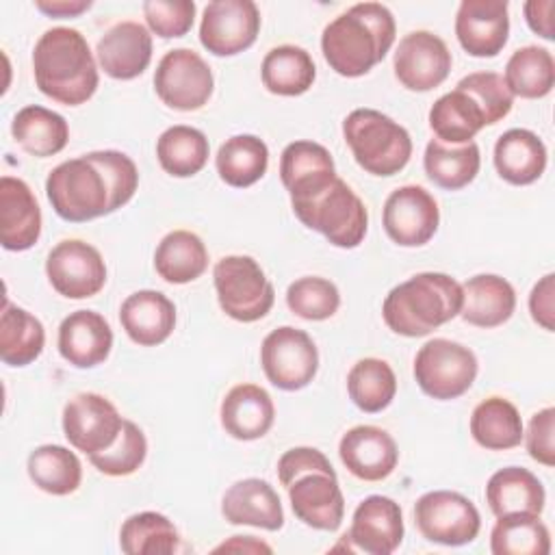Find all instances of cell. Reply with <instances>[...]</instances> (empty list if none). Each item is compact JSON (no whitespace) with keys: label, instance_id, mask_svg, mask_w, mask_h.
I'll return each instance as SVG.
<instances>
[{"label":"cell","instance_id":"obj_1","mask_svg":"<svg viewBox=\"0 0 555 555\" xmlns=\"http://www.w3.org/2000/svg\"><path fill=\"white\" fill-rule=\"evenodd\" d=\"M139 186L134 160L117 150H98L56 165L46 180L54 212L72 223L108 215L128 204Z\"/></svg>","mask_w":555,"mask_h":555},{"label":"cell","instance_id":"obj_2","mask_svg":"<svg viewBox=\"0 0 555 555\" xmlns=\"http://www.w3.org/2000/svg\"><path fill=\"white\" fill-rule=\"evenodd\" d=\"M395 17L379 2H358L336 15L321 35L330 67L347 78L369 74L395 43Z\"/></svg>","mask_w":555,"mask_h":555},{"label":"cell","instance_id":"obj_3","mask_svg":"<svg viewBox=\"0 0 555 555\" xmlns=\"http://www.w3.org/2000/svg\"><path fill=\"white\" fill-rule=\"evenodd\" d=\"M37 89L50 100L78 106L98 89V65L80 30L54 26L46 30L33 50Z\"/></svg>","mask_w":555,"mask_h":555},{"label":"cell","instance_id":"obj_4","mask_svg":"<svg viewBox=\"0 0 555 555\" xmlns=\"http://www.w3.org/2000/svg\"><path fill=\"white\" fill-rule=\"evenodd\" d=\"M462 299V284L455 278L425 271L397 284L386 295L382 317L399 336H427L460 314Z\"/></svg>","mask_w":555,"mask_h":555},{"label":"cell","instance_id":"obj_5","mask_svg":"<svg viewBox=\"0 0 555 555\" xmlns=\"http://www.w3.org/2000/svg\"><path fill=\"white\" fill-rule=\"evenodd\" d=\"M343 137L356 163L373 176H395L412 156L410 132L375 108L351 111L343 121Z\"/></svg>","mask_w":555,"mask_h":555},{"label":"cell","instance_id":"obj_6","mask_svg":"<svg viewBox=\"0 0 555 555\" xmlns=\"http://www.w3.org/2000/svg\"><path fill=\"white\" fill-rule=\"evenodd\" d=\"M293 212L306 228L321 232L332 245L343 249L358 247L369 225L364 202L338 176L321 193L293 204Z\"/></svg>","mask_w":555,"mask_h":555},{"label":"cell","instance_id":"obj_7","mask_svg":"<svg viewBox=\"0 0 555 555\" xmlns=\"http://www.w3.org/2000/svg\"><path fill=\"white\" fill-rule=\"evenodd\" d=\"M221 310L241 323L262 319L275 299L273 284L251 256H223L212 269Z\"/></svg>","mask_w":555,"mask_h":555},{"label":"cell","instance_id":"obj_8","mask_svg":"<svg viewBox=\"0 0 555 555\" xmlns=\"http://www.w3.org/2000/svg\"><path fill=\"white\" fill-rule=\"evenodd\" d=\"M477 377L475 353L449 338L427 340L414 358L418 388L438 401L462 397Z\"/></svg>","mask_w":555,"mask_h":555},{"label":"cell","instance_id":"obj_9","mask_svg":"<svg viewBox=\"0 0 555 555\" xmlns=\"http://www.w3.org/2000/svg\"><path fill=\"white\" fill-rule=\"evenodd\" d=\"M414 522L425 540L444 546L468 544L481 529L475 503L453 490L425 492L414 505Z\"/></svg>","mask_w":555,"mask_h":555},{"label":"cell","instance_id":"obj_10","mask_svg":"<svg viewBox=\"0 0 555 555\" xmlns=\"http://www.w3.org/2000/svg\"><path fill=\"white\" fill-rule=\"evenodd\" d=\"M260 364L275 388L301 390L319 371V351L308 332L282 325L264 336Z\"/></svg>","mask_w":555,"mask_h":555},{"label":"cell","instance_id":"obj_11","mask_svg":"<svg viewBox=\"0 0 555 555\" xmlns=\"http://www.w3.org/2000/svg\"><path fill=\"white\" fill-rule=\"evenodd\" d=\"M154 89L169 108L197 111L210 100L215 78L208 63L195 50L176 48L158 61Z\"/></svg>","mask_w":555,"mask_h":555},{"label":"cell","instance_id":"obj_12","mask_svg":"<svg viewBox=\"0 0 555 555\" xmlns=\"http://www.w3.org/2000/svg\"><path fill=\"white\" fill-rule=\"evenodd\" d=\"M46 273L52 288L67 299L93 297L106 284V264L102 254L80 238H65L56 243L48 254Z\"/></svg>","mask_w":555,"mask_h":555},{"label":"cell","instance_id":"obj_13","mask_svg":"<svg viewBox=\"0 0 555 555\" xmlns=\"http://www.w3.org/2000/svg\"><path fill=\"white\" fill-rule=\"evenodd\" d=\"M260 30V11L251 0H212L204 7L199 41L215 56L247 50Z\"/></svg>","mask_w":555,"mask_h":555},{"label":"cell","instance_id":"obj_14","mask_svg":"<svg viewBox=\"0 0 555 555\" xmlns=\"http://www.w3.org/2000/svg\"><path fill=\"white\" fill-rule=\"evenodd\" d=\"M124 418L117 408L98 392H78L63 408V434L69 444L87 455L115 444Z\"/></svg>","mask_w":555,"mask_h":555},{"label":"cell","instance_id":"obj_15","mask_svg":"<svg viewBox=\"0 0 555 555\" xmlns=\"http://www.w3.org/2000/svg\"><path fill=\"white\" fill-rule=\"evenodd\" d=\"M382 223L388 238L397 245L421 247L436 234L440 210L427 189L418 184H403L386 197Z\"/></svg>","mask_w":555,"mask_h":555},{"label":"cell","instance_id":"obj_16","mask_svg":"<svg viewBox=\"0 0 555 555\" xmlns=\"http://www.w3.org/2000/svg\"><path fill=\"white\" fill-rule=\"evenodd\" d=\"M451 63V52L438 35L429 30H412L399 41L392 69L405 89L431 91L447 80Z\"/></svg>","mask_w":555,"mask_h":555},{"label":"cell","instance_id":"obj_17","mask_svg":"<svg viewBox=\"0 0 555 555\" xmlns=\"http://www.w3.org/2000/svg\"><path fill=\"white\" fill-rule=\"evenodd\" d=\"M509 35L505 0H464L455 15V37L470 56H496Z\"/></svg>","mask_w":555,"mask_h":555},{"label":"cell","instance_id":"obj_18","mask_svg":"<svg viewBox=\"0 0 555 555\" xmlns=\"http://www.w3.org/2000/svg\"><path fill=\"white\" fill-rule=\"evenodd\" d=\"M338 455L347 470L362 481L386 479L399 462L395 438L375 425H356L347 429L338 442Z\"/></svg>","mask_w":555,"mask_h":555},{"label":"cell","instance_id":"obj_19","mask_svg":"<svg viewBox=\"0 0 555 555\" xmlns=\"http://www.w3.org/2000/svg\"><path fill=\"white\" fill-rule=\"evenodd\" d=\"M293 514L308 527L319 531H336L345 516V499L336 475L306 473L288 488Z\"/></svg>","mask_w":555,"mask_h":555},{"label":"cell","instance_id":"obj_20","mask_svg":"<svg viewBox=\"0 0 555 555\" xmlns=\"http://www.w3.org/2000/svg\"><path fill=\"white\" fill-rule=\"evenodd\" d=\"M356 548L369 555H390L403 540V514L397 501L382 494L366 496L353 512L345 533Z\"/></svg>","mask_w":555,"mask_h":555},{"label":"cell","instance_id":"obj_21","mask_svg":"<svg viewBox=\"0 0 555 555\" xmlns=\"http://www.w3.org/2000/svg\"><path fill=\"white\" fill-rule=\"evenodd\" d=\"M95 54L106 76L132 80L141 76L152 61V35L139 22H119L100 37Z\"/></svg>","mask_w":555,"mask_h":555},{"label":"cell","instance_id":"obj_22","mask_svg":"<svg viewBox=\"0 0 555 555\" xmlns=\"http://www.w3.org/2000/svg\"><path fill=\"white\" fill-rule=\"evenodd\" d=\"M280 178L291 195V204L306 202L336 178L332 154L321 143L293 141L282 152Z\"/></svg>","mask_w":555,"mask_h":555},{"label":"cell","instance_id":"obj_23","mask_svg":"<svg viewBox=\"0 0 555 555\" xmlns=\"http://www.w3.org/2000/svg\"><path fill=\"white\" fill-rule=\"evenodd\" d=\"M41 236V210L30 186L13 176L0 178V241L9 251L30 249Z\"/></svg>","mask_w":555,"mask_h":555},{"label":"cell","instance_id":"obj_24","mask_svg":"<svg viewBox=\"0 0 555 555\" xmlns=\"http://www.w3.org/2000/svg\"><path fill=\"white\" fill-rule=\"evenodd\" d=\"M59 353L76 369L102 364L113 347V330L95 310H76L59 325Z\"/></svg>","mask_w":555,"mask_h":555},{"label":"cell","instance_id":"obj_25","mask_svg":"<svg viewBox=\"0 0 555 555\" xmlns=\"http://www.w3.org/2000/svg\"><path fill=\"white\" fill-rule=\"evenodd\" d=\"M221 514L230 525H249L278 531L284 525V512L273 486L258 477L232 483L221 499Z\"/></svg>","mask_w":555,"mask_h":555},{"label":"cell","instance_id":"obj_26","mask_svg":"<svg viewBox=\"0 0 555 555\" xmlns=\"http://www.w3.org/2000/svg\"><path fill=\"white\" fill-rule=\"evenodd\" d=\"M119 321L132 343L154 347L171 336L176 327V306L160 291H137L124 299Z\"/></svg>","mask_w":555,"mask_h":555},{"label":"cell","instance_id":"obj_27","mask_svg":"<svg viewBox=\"0 0 555 555\" xmlns=\"http://www.w3.org/2000/svg\"><path fill=\"white\" fill-rule=\"evenodd\" d=\"M221 427L236 440L262 438L273 421L275 405L271 395L256 384H236L221 401Z\"/></svg>","mask_w":555,"mask_h":555},{"label":"cell","instance_id":"obj_28","mask_svg":"<svg viewBox=\"0 0 555 555\" xmlns=\"http://www.w3.org/2000/svg\"><path fill=\"white\" fill-rule=\"evenodd\" d=\"M460 317L477 327L503 325L516 308L514 286L494 273H479L462 284Z\"/></svg>","mask_w":555,"mask_h":555},{"label":"cell","instance_id":"obj_29","mask_svg":"<svg viewBox=\"0 0 555 555\" xmlns=\"http://www.w3.org/2000/svg\"><path fill=\"white\" fill-rule=\"evenodd\" d=\"M544 501L546 492L542 481L520 466L501 468L486 483V503L496 518L509 514L540 516Z\"/></svg>","mask_w":555,"mask_h":555},{"label":"cell","instance_id":"obj_30","mask_svg":"<svg viewBox=\"0 0 555 555\" xmlns=\"http://www.w3.org/2000/svg\"><path fill=\"white\" fill-rule=\"evenodd\" d=\"M494 167L509 184H531L546 169V147L535 132L509 128L494 143Z\"/></svg>","mask_w":555,"mask_h":555},{"label":"cell","instance_id":"obj_31","mask_svg":"<svg viewBox=\"0 0 555 555\" xmlns=\"http://www.w3.org/2000/svg\"><path fill=\"white\" fill-rule=\"evenodd\" d=\"M11 134L24 152L37 158H48L67 145L69 126L63 115L46 106L30 104L15 113L11 121Z\"/></svg>","mask_w":555,"mask_h":555},{"label":"cell","instance_id":"obj_32","mask_svg":"<svg viewBox=\"0 0 555 555\" xmlns=\"http://www.w3.org/2000/svg\"><path fill=\"white\" fill-rule=\"evenodd\" d=\"M483 126L488 124L481 106L470 93L457 87L440 95L429 108V128L442 143H468Z\"/></svg>","mask_w":555,"mask_h":555},{"label":"cell","instance_id":"obj_33","mask_svg":"<svg viewBox=\"0 0 555 555\" xmlns=\"http://www.w3.org/2000/svg\"><path fill=\"white\" fill-rule=\"evenodd\" d=\"M208 267V249L191 230H173L165 234L154 251V269L169 284H186L197 280Z\"/></svg>","mask_w":555,"mask_h":555},{"label":"cell","instance_id":"obj_34","mask_svg":"<svg viewBox=\"0 0 555 555\" xmlns=\"http://www.w3.org/2000/svg\"><path fill=\"white\" fill-rule=\"evenodd\" d=\"M481 156L475 141L451 145L438 139H431L425 147L423 167L427 178L447 191H460L468 186L479 173Z\"/></svg>","mask_w":555,"mask_h":555},{"label":"cell","instance_id":"obj_35","mask_svg":"<svg viewBox=\"0 0 555 555\" xmlns=\"http://www.w3.org/2000/svg\"><path fill=\"white\" fill-rule=\"evenodd\" d=\"M475 442L490 451H507L522 442V418L516 405L503 397H488L470 414Z\"/></svg>","mask_w":555,"mask_h":555},{"label":"cell","instance_id":"obj_36","mask_svg":"<svg viewBox=\"0 0 555 555\" xmlns=\"http://www.w3.org/2000/svg\"><path fill=\"white\" fill-rule=\"evenodd\" d=\"M260 76L267 91L275 95H301L312 87L317 67L304 48L284 43L264 54Z\"/></svg>","mask_w":555,"mask_h":555},{"label":"cell","instance_id":"obj_37","mask_svg":"<svg viewBox=\"0 0 555 555\" xmlns=\"http://www.w3.org/2000/svg\"><path fill=\"white\" fill-rule=\"evenodd\" d=\"M215 165L225 184L245 189L264 176L269 167V147L256 134H234L219 145Z\"/></svg>","mask_w":555,"mask_h":555},{"label":"cell","instance_id":"obj_38","mask_svg":"<svg viewBox=\"0 0 555 555\" xmlns=\"http://www.w3.org/2000/svg\"><path fill=\"white\" fill-rule=\"evenodd\" d=\"M46 345L41 321L20 306L4 304L0 317V358L9 366L35 362Z\"/></svg>","mask_w":555,"mask_h":555},{"label":"cell","instance_id":"obj_39","mask_svg":"<svg viewBox=\"0 0 555 555\" xmlns=\"http://www.w3.org/2000/svg\"><path fill=\"white\" fill-rule=\"evenodd\" d=\"M512 95L535 100L551 93L555 85V61L542 46H522L512 52L503 76Z\"/></svg>","mask_w":555,"mask_h":555},{"label":"cell","instance_id":"obj_40","mask_svg":"<svg viewBox=\"0 0 555 555\" xmlns=\"http://www.w3.org/2000/svg\"><path fill=\"white\" fill-rule=\"evenodd\" d=\"M28 477L33 483L54 496L78 490L82 481V464L74 451L61 444H41L28 455Z\"/></svg>","mask_w":555,"mask_h":555},{"label":"cell","instance_id":"obj_41","mask_svg":"<svg viewBox=\"0 0 555 555\" xmlns=\"http://www.w3.org/2000/svg\"><path fill=\"white\" fill-rule=\"evenodd\" d=\"M210 145L202 130L193 126H171L156 141V156L160 167L176 178H189L208 163Z\"/></svg>","mask_w":555,"mask_h":555},{"label":"cell","instance_id":"obj_42","mask_svg":"<svg viewBox=\"0 0 555 555\" xmlns=\"http://www.w3.org/2000/svg\"><path fill=\"white\" fill-rule=\"evenodd\" d=\"M347 392L362 412H382L397 395L395 371L386 360L362 358L347 373Z\"/></svg>","mask_w":555,"mask_h":555},{"label":"cell","instance_id":"obj_43","mask_svg":"<svg viewBox=\"0 0 555 555\" xmlns=\"http://www.w3.org/2000/svg\"><path fill=\"white\" fill-rule=\"evenodd\" d=\"M119 546L128 555H169L180 546L173 522L158 512H139L124 520Z\"/></svg>","mask_w":555,"mask_h":555},{"label":"cell","instance_id":"obj_44","mask_svg":"<svg viewBox=\"0 0 555 555\" xmlns=\"http://www.w3.org/2000/svg\"><path fill=\"white\" fill-rule=\"evenodd\" d=\"M490 551L494 555H548L551 535L540 516H499L490 531Z\"/></svg>","mask_w":555,"mask_h":555},{"label":"cell","instance_id":"obj_45","mask_svg":"<svg viewBox=\"0 0 555 555\" xmlns=\"http://www.w3.org/2000/svg\"><path fill=\"white\" fill-rule=\"evenodd\" d=\"M286 306L306 321H325L336 314L340 293L334 282L319 275H306L286 288Z\"/></svg>","mask_w":555,"mask_h":555},{"label":"cell","instance_id":"obj_46","mask_svg":"<svg viewBox=\"0 0 555 555\" xmlns=\"http://www.w3.org/2000/svg\"><path fill=\"white\" fill-rule=\"evenodd\" d=\"M145 455H147V440L143 429L137 423L124 418V427L115 444L102 453L89 455V462L108 477H126V475H132L137 468H141V464L145 462Z\"/></svg>","mask_w":555,"mask_h":555},{"label":"cell","instance_id":"obj_47","mask_svg":"<svg viewBox=\"0 0 555 555\" xmlns=\"http://www.w3.org/2000/svg\"><path fill=\"white\" fill-rule=\"evenodd\" d=\"M457 89H464L475 98V102L481 106L486 115L488 126L501 121L512 111L514 95L509 93L503 76L496 72L468 74L457 82Z\"/></svg>","mask_w":555,"mask_h":555},{"label":"cell","instance_id":"obj_48","mask_svg":"<svg viewBox=\"0 0 555 555\" xmlns=\"http://www.w3.org/2000/svg\"><path fill=\"white\" fill-rule=\"evenodd\" d=\"M143 15L152 33L163 39L182 37L193 28L195 2L193 0H145Z\"/></svg>","mask_w":555,"mask_h":555},{"label":"cell","instance_id":"obj_49","mask_svg":"<svg viewBox=\"0 0 555 555\" xmlns=\"http://www.w3.org/2000/svg\"><path fill=\"white\" fill-rule=\"evenodd\" d=\"M327 473V475H336V470L332 468L330 460L312 447H295L288 449L280 460H278V477L282 486H291L299 475L306 473Z\"/></svg>","mask_w":555,"mask_h":555},{"label":"cell","instance_id":"obj_50","mask_svg":"<svg viewBox=\"0 0 555 555\" xmlns=\"http://www.w3.org/2000/svg\"><path fill=\"white\" fill-rule=\"evenodd\" d=\"M553 431H555V408H544L531 416L527 434H522L529 455L544 466L555 464Z\"/></svg>","mask_w":555,"mask_h":555},{"label":"cell","instance_id":"obj_51","mask_svg":"<svg viewBox=\"0 0 555 555\" xmlns=\"http://www.w3.org/2000/svg\"><path fill=\"white\" fill-rule=\"evenodd\" d=\"M553 299H555V275L553 273H546L533 288H531V295H529V312H531V319L544 327L546 332H553L555 330V306H553Z\"/></svg>","mask_w":555,"mask_h":555},{"label":"cell","instance_id":"obj_52","mask_svg":"<svg viewBox=\"0 0 555 555\" xmlns=\"http://www.w3.org/2000/svg\"><path fill=\"white\" fill-rule=\"evenodd\" d=\"M553 7H555L553 0H529V2H525V7H522L525 20H527L529 28H531L535 35L548 39V41L555 39L553 17H551Z\"/></svg>","mask_w":555,"mask_h":555},{"label":"cell","instance_id":"obj_53","mask_svg":"<svg viewBox=\"0 0 555 555\" xmlns=\"http://www.w3.org/2000/svg\"><path fill=\"white\" fill-rule=\"evenodd\" d=\"M35 7L50 17H76L91 9V0H37Z\"/></svg>","mask_w":555,"mask_h":555},{"label":"cell","instance_id":"obj_54","mask_svg":"<svg viewBox=\"0 0 555 555\" xmlns=\"http://www.w3.org/2000/svg\"><path fill=\"white\" fill-rule=\"evenodd\" d=\"M217 553L219 551H236V553H271V546L269 544H264V542H260V540H256L254 535H232L228 542H223V544H219L217 548H215Z\"/></svg>","mask_w":555,"mask_h":555}]
</instances>
